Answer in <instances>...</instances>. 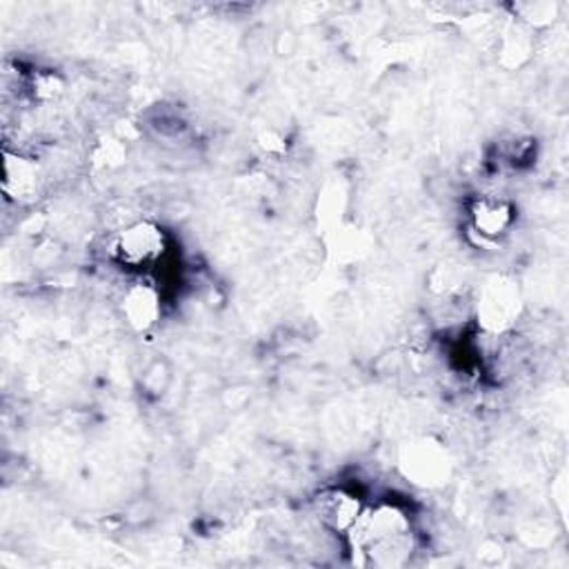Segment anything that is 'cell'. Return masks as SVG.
Wrapping results in <instances>:
<instances>
[{"instance_id": "obj_2", "label": "cell", "mask_w": 569, "mask_h": 569, "mask_svg": "<svg viewBox=\"0 0 569 569\" xmlns=\"http://www.w3.org/2000/svg\"><path fill=\"white\" fill-rule=\"evenodd\" d=\"M525 298L510 274H491L483 281L474 300V319L489 336L510 334L523 319Z\"/></svg>"}, {"instance_id": "obj_15", "label": "cell", "mask_w": 569, "mask_h": 569, "mask_svg": "<svg viewBox=\"0 0 569 569\" xmlns=\"http://www.w3.org/2000/svg\"><path fill=\"white\" fill-rule=\"evenodd\" d=\"M257 147H259V152H261L263 156L274 158V161L287 156V150H289L287 137H285L278 128H263V130L257 134Z\"/></svg>"}, {"instance_id": "obj_7", "label": "cell", "mask_w": 569, "mask_h": 569, "mask_svg": "<svg viewBox=\"0 0 569 569\" xmlns=\"http://www.w3.org/2000/svg\"><path fill=\"white\" fill-rule=\"evenodd\" d=\"M470 227L483 240H498L508 234L517 223V205L496 194L476 197L467 210Z\"/></svg>"}, {"instance_id": "obj_8", "label": "cell", "mask_w": 569, "mask_h": 569, "mask_svg": "<svg viewBox=\"0 0 569 569\" xmlns=\"http://www.w3.org/2000/svg\"><path fill=\"white\" fill-rule=\"evenodd\" d=\"M365 510V502L358 494L349 491V489H332L323 496L321 500V519L323 523L336 532V534H347L354 523L358 521V517Z\"/></svg>"}, {"instance_id": "obj_13", "label": "cell", "mask_w": 569, "mask_h": 569, "mask_svg": "<svg viewBox=\"0 0 569 569\" xmlns=\"http://www.w3.org/2000/svg\"><path fill=\"white\" fill-rule=\"evenodd\" d=\"M517 14H519V19H517L519 23H523L525 27L536 32V29H545L556 23L558 5L549 3V0H541V3H527V5L517 8Z\"/></svg>"}, {"instance_id": "obj_14", "label": "cell", "mask_w": 569, "mask_h": 569, "mask_svg": "<svg viewBox=\"0 0 569 569\" xmlns=\"http://www.w3.org/2000/svg\"><path fill=\"white\" fill-rule=\"evenodd\" d=\"M169 386H171V367H169V363L167 360H154L145 369V374L141 378V388L145 390L147 396L158 399V396H163L169 390Z\"/></svg>"}, {"instance_id": "obj_4", "label": "cell", "mask_w": 569, "mask_h": 569, "mask_svg": "<svg viewBox=\"0 0 569 569\" xmlns=\"http://www.w3.org/2000/svg\"><path fill=\"white\" fill-rule=\"evenodd\" d=\"M169 249L167 232L152 218H139L116 232L111 242L114 261L132 272H143L158 265Z\"/></svg>"}, {"instance_id": "obj_5", "label": "cell", "mask_w": 569, "mask_h": 569, "mask_svg": "<svg viewBox=\"0 0 569 569\" xmlns=\"http://www.w3.org/2000/svg\"><path fill=\"white\" fill-rule=\"evenodd\" d=\"M122 323L134 334H150L163 319V294L156 283L139 278L122 289L118 298Z\"/></svg>"}, {"instance_id": "obj_9", "label": "cell", "mask_w": 569, "mask_h": 569, "mask_svg": "<svg viewBox=\"0 0 569 569\" xmlns=\"http://www.w3.org/2000/svg\"><path fill=\"white\" fill-rule=\"evenodd\" d=\"M534 34L517 19L502 29L498 40V66L508 72L525 68L534 54Z\"/></svg>"}, {"instance_id": "obj_1", "label": "cell", "mask_w": 569, "mask_h": 569, "mask_svg": "<svg viewBox=\"0 0 569 569\" xmlns=\"http://www.w3.org/2000/svg\"><path fill=\"white\" fill-rule=\"evenodd\" d=\"M352 554H358L356 565L401 567L410 560L416 547L410 512L394 500H378L365 505L354 527L345 534Z\"/></svg>"}, {"instance_id": "obj_6", "label": "cell", "mask_w": 569, "mask_h": 569, "mask_svg": "<svg viewBox=\"0 0 569 569\" xmlns=\"http://www.w3.org/2000/svg\"><path fill=\"white\" fill-rule=\"evenodd\" d=\"M0 189L8 201L21 208H29L38 201L43 192V169L40 165L19 152L5 150L3 154V180Z\"/></svg>"}, {"instance_id": "obj_10", "label": "cell", "mask_w": 569, "mask_h": 569, "mask_svg": "<svg viewBox=\"0 0 569 569\" xmlns=\"http://www.w3.org/2000/svg\"><path fill=\"white\" fill-rule=\"evenodd\" d=\"M349 208V187L343 178H330L316 199V221L319 227L332 232L341 227Z\"/></svg>"}, {"instance_id": "obj_11", "label": "cell", "mask_w": 569, "mask_h": 569, "mask_svg": "<svg viewBox=\"0 0 569 569\" xmlns=\"http://www.w3.org/2000/svg\"><path fill=\"white\" fill-rule=\"evenodd\" d=\"M128 154H130V143H125L116 134H105L90 150V165L98 174H109L128 163Z\"/></svg>"}, {"instance_id": "obj_12", "label": "cell", "mask_w": 569, "mask_h": 569, "mask_svg": "<svg viewBox=\"0 0 569 569\" xmlns=\"http://www.w3.org/2000/svg\"><path fill=\"white\" fill-rule=\"evenodd\" d=\"M29 94L36 103L49 105L66 94V79L54 70H38L29 79Z\"/></svg>"}, {"instance_id": "obj_3", "label": "cell", "mask_w": 569, "mask_h": 569, "mask_svg": "<svg viewBox=\"0 0 569 569\" xmlns=\"http://www.w3.org/2000/svg\"><path fill=\"white\" fill-rule=\"evenodd\" d=\"M401 476L420 489H438L452 478L454 461L450 450L434 436H416L399 450Z\"/></svg>"}]
</instances>
